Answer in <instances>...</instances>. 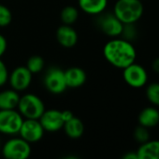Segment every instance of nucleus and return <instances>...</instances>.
Listing matches in <instances>:
<instances>
[{
  "instance_id": "2",
  "label": "nucleus",
  "mask_w": 159,
  "mask_h": 159,
  "mask_svg": "<svg viewBox=\"0 0 159 159\" xmlns=\"http://www.w3.org/2000/svg\"><path fill=\"white\" fill-rule=\"evenodd\" d=\"M143 10L142 0H117L113 14L124 24H130L135 23L142 18Z\"/></svg>"
},
{
  "instance_id": "28",
  "label": "nucleus",
  "mask_w": 159,
  "mask_h": 159,
  "mask_svg": "<svg viewBox=\"0 0 159 159\" xmlns=\"http://www.w3.org/2000/svg\"><path fill=\"white\" fill-rule=\"evenodd\" d=\"M124 159H138V155L137 152H128L127 153L124 157Z\"/></svg>"
},
{
  "instance_id": "29",
  "label": "nucleus",
  "mask_w": 159,
  "mask_h": 159,
  "mask_svg": "<svg viewBox=\"0 0 159 159\" xmlns=\"http://www.w3.org/2000/svg\"><path fill=\"white\" fill-rule=\"evenodd\" d=\"M62 116H63L64 121L66 122V121H67L68 119H70L71 117H73V115H72V113L69 112V111H63V112H62Z\"/></svg>"
},
{
  "instance_id": "24",
  "label": "nucleus",
  "mask_w": 159,
  "mask_h": 159,
  "mask_svg": "<svg viewBox=\"0 0 159 159\" xmlns=\"http://www.w3.org/2000/svg\"><path fill=\"white\" fill-rule=\"evenodd\" d=\"M12 20V15L10 10L3 6L0 5V27H5L7 26Z\"/></svg>"
},
{
  "instance_id": "14",
  "label": "nucleus",
  "mask_w": 159,
  "mask_h": 159,
  "mask_svg": "<svg viewBox=\"0 0 159 159\" xmlns=\"http://www.w3.org/2000/svg\"><path fill=\"white\" fill-rule=\"evenodd\" d=\"M138 159H159V141H147L137 150Z\"/></svg>"
},
{
  "instance_id": "18",
  "label": "nucleus",
  "mask_w": 159,
  "mask_h": 159,
  "mask_svg": "<svg viewBox=\"0 0 159 159\" xmlns=\"http://www.w3.org/2000/svg\"><path fill=\"white\" fill-rule=\"evenodd\" d=\"M78 16H79L78 9L72 6L65 7L62 9L61 15H60L61 20L64 22V24H67V25L74 23L78 20Z\"/></svg>"
},
{
  "instance_id": "13",
  "label": "nucleus",
  "mask_w": 159,
  "mask_h": 159,
  "mask_svg": "<svg viewBox=\"0 0 159 159\" xmlns=\"http://www.w3.org/2000/svg\"><path fill=\"white\" fill-rule=\"evenodd\" d=\"M138 121L147 129L155 128L159 124V111L156 107H145L139 114Z\"/></svg>"
},
{
  "instance_id": "16",
  "label": "nucleus",
  "mask_w": 159,
  "mask_h": 159,
  "mask_svg": "<svg viewBox=\"0 0 159 159\" xmlns=\"http://www.w3.org/2000/svg\"><path fill=\"white\" fill-rule=\"evenodd\" d=\"M108 0H79V6L84 12L92 15L100 14L105 10Z\"/></svg>"
},
{
  "instance_id": "17",
  "label": "nucleus",
  "mask_w": 159,
  "mask_h": 159,
  "mask_svg": "<svg viewBox=\"0 0 159 159\" xmlns=\"http://www.w3.org/2000/svg\"><path fill=\"white\" fill-rule=\"evenodd\" d=\"M20 100L16 90H4L0 92V110H14Z\"/></svg>"
},
{
  "instance_id": "21",
  "label": "nucleus",
  "mask_w": 159,
  "mask_h": 159,
  "mask_svg": "<svg viewBox=\"0 0 159 159\" xmlns=\"http://www.w3.org/2000/svg\"><path fill=\"white\" fill-rule=\"evenodd\" d=\"M43 67H44V60L40 56H37H37H32L27 61L26 68L32 74L39 73L43 69Z\"/></svg>"
},
{
  "instance_id": "22",
  "label": "nucleus",
  "mask_w": 159,
  "mask_h": 159,
  "mask_svg": "<svg viewBox=\"0 0 159 159\" xmlns=\"http://www.w3.org/2000/svg\"><path fill=\"white\" fill-rule=\"evenodd\" d=\"M134 139L137 143L142 144L150 140V132L147 128L139 125L134 131Z\"/></svg>"
},
{
  "instance_id": "25",
  "label": "nucleus",
  "mask_w": 159,
  "mask_h": 159,
  "mask_svg": "<svg viewBox=\"0 0 159 159\" xmlns=\"http://www.w3.org/2000/svg\"><path fill=\"white\" fill-rule=\"evenodd\" d=\"M8 78V74L5 63L0 60V87L3 86Z\"/></svg>"
},
{
  "instance_id": "8",
  "label": "nucleus",
  "mask_w": 159,
  "mask_h": 159,
  "mask_svg": "<svg viewBox=\"0 0 159 159\" xmlns=\"http://www.w3.org/2000/svg\"><path fill=\"white\" fill-rule=\"evenodd\" d=\"M39 122L44 130L49 132L58 131L63 128L65 123L62 116V112L58 110L44 111L42 116L39 117Z\"/></svg>"
},
{
  "instance_id": "9",
  "label": "nucleus",
  "mask_w": 159,
  "mask_h": 159,
  "mask_svg": "<svg viewBox=\"0 0 159 159\" xmlns=\"http://www.w3.org/2000/svg\"><path fill=\"white\" fill-rule=\"evenodd\" d=\"M32 75L26 66H20L14 69L9 76V83L12 89L16 91L27 89L32 81Z\"/></svg>"
},
{
  "instance_id": "11",
  "label": "nucleus",
  "mask_w": 159,
  "mask_h": 159,
  "mask_svg": "<svg viewBox=\"0 0 159 159\" xmlns=\"http://www.w3.org/2000/svg\"><path fill=\"white\" fill-rule=\"evenodd\" d=\"M56 38L64 48H72L78 42V34L70 25L65 24L57 29Z\"/></svg>"
},
{
  "instance_id": "10",
  "label": "nucleus",
  "mask_w": 159,
  "mask_h": 159,
  "mask_svg": "<svg viewBox=\"0 0 159 159\" xmlns=\"http://www.w3.org/2000/svg\"><path fill=\"white\" fill-rule=\"evenodd\" d=\"M99 27L104 34L114 37L122 34L124 23L113 13L106 14L99 20Z\"/></svg>"
},
{
  "instance_id": "23",
  "label": "nucleus",
  "mask_w": 159,
  "mask_h": 159,
  "mask_svg": "<svg viewBox=\"0 0 159 159\" xmlns=\"http://www.w3.org/2000/svg\"><path fill=\"white\" fill-rule=\"evenodd\" d=\"M13 110H0V132L7 133V125Z\"/></svg>"
},
{
  "instance_id": "6",
  "label": "nucleus",
  "mask_w": 159,
  "mask_h": 159,
  "mask_svg": "<svg viewBox=\"0 0 159 159\" xmlns=\"http://www.w3.org/2000/svg\"><path fill=\"white\" fill-rule=\"evenodd\" d=\"M44 85L46 89L53 94H60L64 92L67 88L64 71L57 68L49 70L44 79Z\"/></svg>"
},
{
  "instance_id": "7",
  "label": "nucleus",
  "mask_w": 159,
  "mask_h": 159,
  "mask_svg": "<svg viewBox=\"0 0 159 159\" xmlns=\"http://www.w3.org/2000/svg\"><path fill=\"white\" fill-rule=\"evenodd\" d=\"M21 137L28 143H36L39 141L44 133V129L42 128L40 122L37 119H28L24 120L19 131Z\"/></svg>"
},
{
  "instance_id": "27",
  "label": "nucleus",
  "mask_w": 159,
  "mask_h": 159,
  "mask_svg": "<svg viewBox=\"0 0 159 159\" xmlns=\"http://www.w3.org/2000/svg\"><path fill=\"white\" fill-rule=\"evenodd\" d=\"M152 69H153L154 72L159 74V57L153 61V62H152Z\"/></svg>"
},
{
  "instance_id": "5",
  "label": "nucleus",
  "mask_w": 159,
  "mask_h": 159,
  "mask_svg": "<svg viewBox=\"0 0 159 159\" xmlns=\"http://www.w3.org/2000/svg\"><path fill=\"white\" fill-rule=\"evenodd\" d=\"M123 70V77L128 86L140 89L146 85L148 81V74L142 65L133 62Z\"/></svg>"
},
{
  "instance_id": "3",
  "label": "nucleus",
  "mask_w": 159,
  "mask_h": 159,
  "mask_svg": "<svg viewBox=\"0 0 159 159\" xmlns=\"http://www.w3.org/2000/svg\"><path fill=\"white\" fill-rule=\"evenodd\" d=\"M18 107L21 115L28 119H39L45 111L41 99L34 94H25L20 97Z\"/></svg>"
},
{
  "instance_id": "19",
  "label": "nucleus",
  "mask_w": 159,
  "mask_h": 159,
  "mask_svg": "<svg viewBox=\"0 0 159 159\" xmlns=\"http://www.w3.org/2000/svg\"><path fill=\"white\" fill-rule=\"evenodd\" d=\"M23 120H22V115H20L19 113L15 112L13 110L8 125H7V133L6 134H16L19 133L20 129L22 127Z\"/></svg>"
},
{
  "instance_id": "15",
  "label": "nucleus",
  "mask_w": 159,
  "mask_h": 159,
  "mask_svg": "<svg viewBox=\"0 0 159 159\" xmlns=\"http://www.w3.org/2000/svg\"><path fill=\"white\" fill-rule=\"evenodd\" d=\"M66 134L71 139H78L82 137L84 131V126L81 119L73 116L64 123L63 126Z\"/></svg>"
},
{
  "instance_id": "12",
  "label": "nucleus",
  "mask_w": 159,
  "mask_h": 159,
  "mask_svg": "<svg viewBox=\"0 0 159 159\" xmlns=\"http://www.w3.org/2000/svg\"><path fill=\"white\" fill-rule=\"evenodd\" d=\"M66 84L67 88L82 87L86 81V74L84 70L79 67H71L64 72Z\"/></svg>"
},
{
  "instance_id": "20",
  "label": "nucleus",
  "mask_w": 159,
  "mask_h": 159,
  "mask_svg": "<svg viewBox=\"0 0 159 159\" xmlns=\"http://www.w3.org/2000/svg\"><path fill=\"white\" fill-rule=\"evenodd\" d=\"M146 97L155 106H159V83L155 82L148 85L146 89Z\"/></svg>"
},
{
  "instance_id": "26",
  "label": "nucleus",
  "mask_w": 159,
  "mask_h": 159,
  "mask_svg": "<svg viewBox=\"0 0 159 159\" xmlns=\"http://www.w3.org/2000/svg\"><path fill=\"white\" fill-rule=\"evenodd\" d=\"M6 48H7V40L2 34H0V57L5 53Z\"/></svg>"
},
{
  "instance_id": "1",
  "label": "nucleus",
  "mask_w": 159,
  "mask_h": 159,
  "mask_svg": "<svg viewBox=\"0 0 159 159\" xmlns=\"http://www.w3.org/2000/svg\"><path fill=\"white\" fill-rule=\"evenodd\" d=\"M103 54L112 65L120 69H124L135 62L137 57L134 46L127 39L109 41L103 48Z\"/></svg>"
},
{
  "instance_id": "4",
  "label": "nucleus",
  "mask_w": 159,
  "mask_h": 159,
  "mask_svg": "<svg viewBox=\"0 0 159 159\" xmlns=\"http://www.w3.org/2000/svg\"><path fill=\"white\" fill-rule=\"evenodd\" d=\"M3 156L7 159H26L31 154L29 143L22 139H11L3 146Z\"/></svg>"
}]
</instances>
